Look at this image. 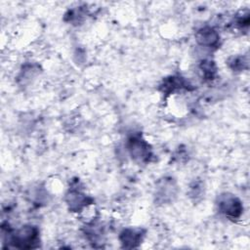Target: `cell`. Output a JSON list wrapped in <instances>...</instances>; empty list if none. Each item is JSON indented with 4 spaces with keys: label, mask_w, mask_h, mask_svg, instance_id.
Segmentation results:
<instances>
[{
    "label": "cell",
    "mask_w": 250,
    "mask_h": 250,
    "mask_svg": "<svg viewBox=\"0 0 250 250\" xmlns=\"http://www.w3.org/2000/svg\"><path fill=\"white\" fill-rule=\"evenodd\" d=\"M195 40L200 46L213 48L218 46L220 35L213 27L203 26L196 31Z\"/></svg>",
    "instance_id": "5"
},
{
    "label": "cell",
    "mask_w": 250,
    "mask_h": 250,
    "mask_svg": "<svg viewBox=\"0 0 250 250\" xmlns=\"http://www.w3.org/2000/svg\"><path fill=\"white\" fill-rule=\"evenodd\" d=\"M229 63L233 70H241L246 66L247 61H245L243 57H234L229 61Z\"/></svg>",
    "instance_id": "10"
},
{
    "label": "cell",
    "mask_w": 250,
    "mask_h": 250,
    "mask_svg": "<svg viewBox=\"0 0 250 250\" xmlns=\"http://www.w3.org/2000/svg\"><path fill=\"white\" fill-rule=\"evenodd\" d=\"M218 207L219 211L229 219L239 218L243 210L241 201L237 197L229 194L220 196Z\"/></svg>",
    "instance_id": "2"
},
{
    "label": "cell",
    "mask_w": 250,
    "mask_h": 250,
    "mask_svg": "<svg viewBox=\"0 0 250 250\" xmlns=\"http://www.w3.org/2000/svg\"><path fill=\"white\" fill-rule=\"evenodd\" d=\"M200 70L202 72V75L205 79H213L216 74V65L214 62L209 60H204L200 63Z\"/></svg>",
    "instance_id": "9"
},
{
    "label": "cell",
    "mask_w": 250,
    "mask_h": 250,
    "mask_svg": "<svg viewBox=\"0 0 250 250\" xmlns=\"http://www.w3.org/2000/svg\"><path fill=\"white\" fill-rule=\"evenodd\" d=\"M162 86H163V89L165 92L170 93V92H175L177 90L187 88V86H188V84L182 77L172 76V77H169L166 80H164V83Z\"/></svg>",
    "instance_id": "8"
},
{
    "label": "cell",
    "mask_w": 250,
    "mask_h": 250,
    "mask_svg": "<svg viewBox=\"0 0 250 250\" xmlns=\"http://www.w3.org/2000/svg\"><path fill=\"white\" fill-rule=\"evenodd\" d=\"M176 186L172 179H163L159 182V185L156 188V199L161 203L167 202L175 196Z\"/></svg>",
    "instance_id": "7"
},
{
    "label": "cell",
    "mask_w": 250,
    "mask_h": 250,
    "mask_svg": "<svg viewBox=\"0 0 250 250\" xmlns=\"http://www.w3.org/2000/svg\"><path fill=\"white\" fill-rule=\"evenodd\" d=\"M65 201L70 211L80 212L89 204H91L92 199L83 192H81L80 190L71 189L67 192L65 196Z\"/></svg>",
    "instance_id": "4"
},
{
    "label": "cell",
    "mask_w": 250,
    "mask_h": 250,
    "mask_svg": "<svg viewBox=\"0 0 250 250\" xmlns=\"http://www.w3.org/2000/svg\"><path fill=\"white\" fill-rule=\"evenodd\" d=\"M128 150L132 158L139 162L148 161L151 156L149 145L140 137H132L128 142Z\"/></svg>",
    "instance_id": "3"
},
{
    "label": "cell",
    "mask_w": 250,
    "mask_h": 250,
    "mask_svg": "<svg viewBox=\"0 0 250 250\" xmlns=\"http://www.w3.org/2000/svg\"><path fill=\"white\" fill-rule=\"evenodd\" d=\"M144 235L145 231L142 229H125L121 231L119 239L123 247L135 248L141 243Z\"/></svg>",
    "instance_id": "6"
},
{
    "label": "cell",
    "mask_w": 250,
    "mask_h": 250,
    "mask_svg": "<svg viewBox=\"0 0 250 250\" xmlns=\"http://www.w3.org/2000/svg\"><path fill=\"white\" fill-rule=\"evenodd\" d=\"M10 241L17 248H35L39 241V231L35 227L24 226L11 234Z\"/></svg>",
    "instance_id": "1"
}]
</instances>
